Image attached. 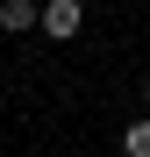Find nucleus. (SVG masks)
<instances>
[{"label": "nucleus", "instance_id": "nucleus-1", "mask_svg": "<svg viewBox=\"0 0 150 157\" xmlns=\"http://www.w3.org/2000/svg\"><path fill=\"white\" fill-rule=\"evenodd\" d=\"M36 29L57 36V43H71V36L86 29V7H79V0H43V21H36Z\"/></svg>", "mask_w": 150, "mask_h": 157}, {"label": "nucleus", "instance_id": "nucleus-2", "mask_svg": "<svg viewBox=\"0 0 150 157\" xmlns=\"http://www.w3.org/2000/svg\"><path fill=\"white\" fill-rule=\"evenodd\" d=\"M36 21H43V7H36V0H0V29H7V36H29Z\"/></svg>", "mask_w": 150, "mask_h": 157}, {"label": "nucleus", "instance_id": "nucleus-3", "mask_svg": "<svg viewBox=\"0 0 150 157\" xmlns=\"http://www.w3.org/2000/svg\"><path fill=\"white\" fill-rule=\"evenodd\" d=\"M121 157H150V114L121 128Z\"/></svg>", "mask_w": 150, "mask_h": 157}, {"label": "nucleus", "instance_id": "nucleus-4", "mask_svg": "<svg viewBox=\"0 0 150 157\" xmlns=\"http://www.w3.org/2000/svg\"><path fill=\"white\" fill-rule=\"evenodd\" d=\"M143 107H150V78H143Z\"/></svg>", "mask_w": 150, "mask_h": 157}]
</instances>
